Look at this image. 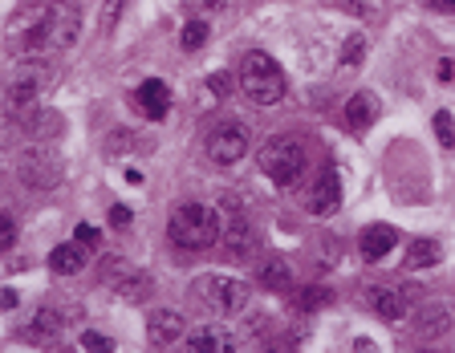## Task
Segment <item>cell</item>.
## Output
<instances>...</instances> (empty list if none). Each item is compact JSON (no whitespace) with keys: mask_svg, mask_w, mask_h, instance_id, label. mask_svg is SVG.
Instances as JSON below:
<instances>
[{"mask_svg":"<svg viewBox=\"0 0 455 353\" xmlns=\"http://www.w3.org/2000/svg\"><path fill=\"white\" fill-rule=\"evenodd\" d=\"M82 33V9L74 0H41L33 9H20L9 25V49L17 58H41L69 49Z\"/></svg>","mask_w":455,"mask_h":353,"instance_id":"1","label":"cell"},{"mask_svg":"<svg viewBox=\"0 0 455 353\" xmlns=\"http://www.w3.org/2000/svg\"><path fill=\"white\" fill-rule=\"evenodd\" d=\"M167 236L171 244L187 252H208L220 244V216L204 203H184V208L171 211V224H167Z\"/></svg>","mask_w":455,"mask_h":353,"instance_id":"2","label":"cell"},{"mask_svg":"<svg viewBox=\"0 0 455 353\" xmlns=\"http://www.w3.org/2000/svg\"><path fill=\"white\" fill-rule=\"evenodd\" d=\"M240 90L244 98H248L252 106H277L285 98V69L277 66V61L269 58V53H261V49H252V53H244L240 61Z\"/></svg>","mask_w":455,"mask_h":353,"instance_id":"3","label":"cell"},{"mask_svg":"<svg viewBox=\"0 0 455 353\" xmlns=\"http://www.w3.org/2000/svg\"><path fill=\"white\" fill-rule=\"evenodd\" d=\"M49 77H53V69L45 66L41 58H25L12 66L9 82H4V106H9L12 114H25L29 106H37V98L45 94Z\"/></svg>","mask_w":455,"mask_h":353,"instance_id":"4","label":"cell"},{"mask_svg":"<svg viewBox=\"0 0 455 353\" xmlns=\"http://www.w3.org/2000/svg\"><path fill=\"white\" fill-rule=\"evenodd\" d=\"M261 171L269 175L277 187H293L305 175V146L297 138H272L261 151Z\"/></svg>","mask_w":455,"mask_h":353,"instance_id":"5","label":"cell"},{"mask_svg":"<svg viewBox=\"0 0 455 353\" xmlns=\"http://www.w3.org/2000/svg\"><path fill=\"white\" fill-rule=\"evenodd\" d=\"M17 175L25 187L33 192H53L61 179H66V162L53 146H29V151L17 159Z\"/></svg>","mask_w":455,"mask_h":353,"instance_id":"6","label":"cell"},{"mask_svg":"<svg viewBox=\"0 0 455 353\" xmlns=\"http://www.w3.org/2000/svg\"><path fill=\"white\" fill-rule=\"evenodd\" d=\"M195 301L216 317H232L248 305V285H240V280H232V277H216V272H208V277L195 285Z\"/></svg>","mask_w":455,"mask_h":353,"instance_id":"7","label":"cell"},{"mask_svg":"<svg viewBox=\"0 0 455 353\" xmlns=\"http://www.w3.org/2000/svg\"><path fill=\"white\" fill-rule=\"evenodd\" d=\"M220 239H224V248H228V260H248L256 252V231H252L248 216L236 208V200H224Z\"/></svg>","mask_w":455,"mask_h":353,"instance_id":"8","label":"cell"},{"mask_svg":"<svg viewBox=\"0 0 455 353\" xmlns=\"http://www.w3.org/2000/svg\"><path fill=\"white\" fill-rule=\"evenodd\" d=\"M248 146H252L248 130H244L240 122H228V126H220V130L208 134L204 151H208V159H212L216 167H236V162L248 154Z\"/></svg>","mask_w":455,"mask_h":353,"instance_id":"9","label":"cell"},{"mask_svg":"<svg viewBox=\"0 0 455 353\" xmlns=\"http://www.w3.org/2000/svg\"><path fill=\"white\" fill-rule=\"evenodd\" d=\"M411 288H398V285H370L366 288V301L374 305L378 317H387V321H403L411 309Z\"/></svg>","mask_w":455,"mask_h":353,"instance_id":"10","label":"cell"},{"mask_svg":"<svg viewBox=\"0 0 455 353\" xmlns=\"http://www.w3.org/2000/svg\"><path fill=\"white\" fill-rule=\"evenodd\" d=\"M305 208H310L313 216H333V211L341 208V179H338V171H333V167H326V171L313 179Z\"/></svg>","mask_w":455,"mask_h":353,"instance_id":"11","label":"cell"},{"mask_svg":"<svg viewBox=\"0 0 455 353\" xmlns=\"http://www.w3.org/2000/svg\"><path fill=\"white\" fill-rule=\"evenodd\" d=\"M184 329L187 325L175 309H159V313H151V321H146V341L155 345V349H167V345H175L184 337Z\"/></svg>","mask_w":455,"mask_h":353,"instance_id":"12","label":"cell"},{"mask_svg":"<svg viewBox=\"0 0 455 353\" xmlns=\"http://www.w3.org/2000/svg\"><path fill=\"white\" fill-rule=\"evenodd\" d=\"M378 114H382V102H378L370 90H358V94L346 102V126H349L354 134L370 130V126L378 122Z\"/></svg>","mask_w":455,"mask_h":353,"instance_id":"13","label":"cell"},{"mask_svg":"<svg viewBox=\"0 0 455 353\" xmlns=\"http://www.w3.org/2000/svg\"><path fill=\"white\" fill-rule=\"evenodd\" d=\"M451 325H455V317L447 305H427L415 321V333H419V341H439V337L451 333Z\"/></svg>","mask_w":455,"mask_h":353,"instance_id":"14","label":"cell"},{"mask_svg":"<svg viewBox=\"0 0 455 353\" xmlns=\"http://www.w3.org/2000/svg\"><path fill=\"white\" fill-rule=\"evenodd\" d=\"M135 98L146 118H167V110H171V90H167V82H159V77L143 82V86L135 90Z\"/></svg>","mask_w":455,"mask_h":353,"instance_id":"15","label":"cell"},{"mask_svg":"<svg viewBox=\"0 0 455 353\" xmlns=\"http://www.w3.org/2000/svg\"><path fill=\"white\" fill-rule=\"evenodd\" d=\"M358 244H362V256L366 260H382V256H390V248L398 244V231L390 228V224H370Z\"/></svg>","mask_w":455,"mask_h":353,"instance_id":"16","label":"cell"},{"mask_svg":"<svg viewBox=\"0 0 455 353\" xmlns=\"http://www.w3.org/2000/svg\"><path fill=\"white\" fill-rule=\"evenodd\" d=\"M20 118V126L33 134V138H53V134H61V114L58 110H45V106H29L25 114H17Z\"/></svg>","mask_w":455,"mask_h":353,"instance_id":"17","label":"cell"},{"mask_svg":"<svg viewBox=\"0 0 455 353\" xmlns=\"http://www.w3.org/2000/svg\"><path fill=\"white\" fill-rule=\"evenodd\" d=\"M187 349L192 353H228L232 349V337L224 333V329H216V325H200V329L187 333Z\"/></svg>","mask_w":455,"mask_h":353,"instance_id":"18","label":"cell"},{"mask_svg":"<svg viewBox=\"0 0 455 353\" xmlns=\"http://www.w3.org/2000/svg\"><path fill=\"white\" fill-rule=\"evenodd\" d=\"M61 321H66L61 313H53V309H41V313L33 317V325H29V329H25L20 337H25L29 345H49V341H58Z\"/></svg>","mask_w":455,"mask_h":353,"instance_id":"19","label":"cell"},{"mask_svg":"<svg viewBox=\"0 0 455 353\" xmlns=\"http://www.w3.org/2000/svg\"><path fill=\"white\" fill-rule=\"evenodd\" d=\"M49 268H53L58 277H78L82 268H86V252H82V244H58V248L49 252Z\"/></svg>","mask_w":455,"mask_h":353,"instance_id":"20","label":"cell"},{"mask_svg":"<svg viewBox=\"0 0 455 353\" xmlns=\"http://www.w3.org/2000/svg\"><path fill=\"white\" fill-rule=\"evenodd\" d=\"M289 264H285L281 256H269V260H261V268H256V285L261 288H269V293H281L285 285H289Z\"/></svg>","mask_w":455,"mask_h":353,"instance_id":"21","label":"cell"},{"mask_svg":"<svg viewBox=\"0 0 455 353\" xmlns=\"http://www.w3.org/2000/svg\"><path fill=\"white\" fill-rule=\"evenodd\" d=\"M443 260V248H439V239H415L407 248V268L419 272V268H435Z\"/></svg>","mask_w":455,"mask_h":353,"instance_id":"22","label":"cell"},{"mask_svg":"<svg viewBox=\"0 0 455 353\" xmlns=\"http://www.w3.org/2000/svg\"><path fill=\"white\" fill-rule=\"evenodd\" d=\"M293 301H297V309H305V313H313V309H326L333 301L330 288H301V293H293Z\"/></svg>","mask_w":455,"mask_h":353,"instance_id":"23","label":"cell"},{"mask_svg":"<svg viewBox=\"0 0 455 353\" xmlns=\"http://www.w3.org/2000/svg\"><path fill=\"white\" fill-rule=\"evenodd\" d=\"M204 41H208V20H204V17H192V20L184 25V33H179V45L195 53V49L204 45Z\"/></svg>","mask_w":455,"mask_h":353,"instance_id":"24","label":"cell"},{"mask_svg":"<svg viewBox=\"0 0 455 353\" xmlns=\"http://www.w3.org/2000/svg\"><path fill=\"white\" fill-rule=\"evenodd\" d=\"M118 293H122V296H130V301H143V296L151 293V280H146L143 272H130V277H126L122 285H118Z\"/></svg>","mask_w":455,"mask_h":353,"instance_id":"25","label":"cell"},{"mask_svg":"<svg viewBox=\"0 0 455 353\" xmlns=\"http://www.w3.org/2000/svg\"><path fill=\"white\" fill-rule=\"evenodd\" d=\"M98 272H102V280H106V285H122L126 277H130V264H126V260H102V268H98Z\"/></svg>","mask_w":455,"mask_h":353,"instance_id":"26","label":"cell"},{"mask_svg":"<svg viewBox=\"0 0 455 353\" xmlns=\"http://www.w3.org/2000/svg\"><path fill=\"white\" fill-rule=\"evenodd\" d=\"M362 61H366V41H362V37H349L346 49H341V66L354 69V66H362Z\"/></svg>","mask_w":455,"mask_h":353,"instance_id":"27","label":"cell"},{"mask_svg":"<svg viewBox=\"0 0 455 353\" xmlns=\"http://www.w3.org/2000/svg\"><path fill=\"white\" fill-rule=\"evenodd\" d=\"M236 86H240V82H236L232 74H224V69H216V74L208 77V90H212V98H228Z\"/></svg>","mask_w":455,"mask_h":353,"instance_id":"28","label":"cell"},{"mask_svg":"<svg viewBox=\"0 0 455 353\" xmlns=\"http://www.w3.org/2000/svg\"><path fill=\"white\" fill-rule=\"evenodd\" d=\"M435 134H439V143H443V146H455V122H451V114H447V110H439V114H435Z\"/></svg>","mask_w":455,"mask_h":353,"instance_id":"29","label":"cell"},{"mask_svg":"<svg viewBox=\"0 0 455 353\" xmlns=\"http://www.w3.org/2000/svg\"><path fill=\"white\" fill-rule=\"evenodd\" d=\"M17 244V220H12L9 211H0V252L12 248Z\"/></svg>","mask_w":455,"mask_h":353,"instance_id":"30","label":"cell"},{"mask_svg":"<svg viewBox=\"0 0 455 353\" xmlns=\"http://www.w3.org/2000/svg\"><path fill=\"white\" fill-rule=\"evenodd\" d=\"M122 4H126V0H106V4H102V25H98V29H102V33H114Z\"/></svg>","mask_w":455,"mask_h":353,"instance_id":"31","label":"cell"},{"mask_svg":"<svg viewBox=\"0 0 455 353\" xmlns=\"http://www.w3.org/2000/svg\"><path fill=\"white\" fill-rule=\"evenodd\" d=\"M82 349H90V353H94V349H102V353H110V349H114V341H110V337H102V333H82Z\"/></svg>","mask_w":455,"mask_h":353,"instance_id":"32","label":"cell"},{"mask_svg":"<svg viewBox=\"0 0 455 353\" xmlns=\"http://www.w3.org/2000/svg\"><path fill=\"white\" fill-rule=\"evenodd\" d=\"M187 4H192V9L200 12V17H208V12H220L224 4H228V0H187Z\"/></svg>","mask_w":455,"mask_h":353,"instance_id":"33","label":"cell"},{"mask_svg":"<svg viewBox=\"0 0 455 353\" xmlns=\"http://www.w3.org/2000/svg\"><path fill=\"white\" fill-rule=\"evenodd\" d=\"M78 244L98 248V244H102V236H98V228H90V224H78Z\"/></svg>","mask_w":455,"mask_h":353,"instance_id":"34","label":"cell"},{"mask_svg":"<svg viewBox=\"0 0 455 353\" xmlns=\"http://www.w3.org/2000/svg\"><path fill=\"white\" fill-rule=\"evenodd\" d=\"M110 224H114V228H126V224H130V208H126V203H114V208H110Z\"/></svg>","mask_w":455,"mask_h":353,"instance_id":"35","label":"cell"},{"mask_svg":"<svg viewBox=\"0 0 455 353\" xmlns=\"http://www.w3.org/2000/svg\"><path fill=\"white\" fill-rule=\"evenodd\" d=\"M451 77H455V61L443 58V61H439V82H451Z\"/></svg>","mask_w":455,"mask_h":353,"instance_id":"36","label":"cell"},{"mask_svg":"<svg viewBox=\"0 0 455 353\" xmlns=\"http://www.w3.org/2000/svg\"><path fill=\"white\" fill-rule=\"evenodd\" d=\"M423 4L435 12H455V0H423Z\"/></svg>","mask_w":455,"mask_h":353,"instance_id":"37","label":"cell"},{"mask_svg":"<svg viewBox=\"0 0 455 353\" xmlns=\"http://www.w3.org/2000/svg\"><path fill=\"white\" fill-rule=\"evenodd\" d=\"M17 305V293L12 288H0V309H12Z\"/></svg>","mask_w":455,"mask_h":353,"instance_id":"38","label":"cell"}]
</instances>
